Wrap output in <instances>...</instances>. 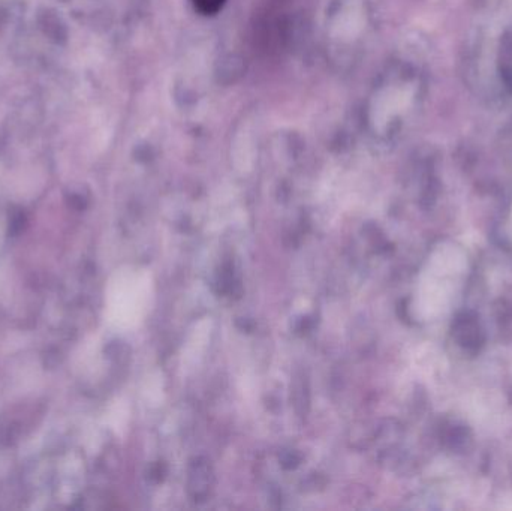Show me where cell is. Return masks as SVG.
Listing matches in <instances>:
<instances>
[{"label": "cell", "mask_w": 512, "mask_h": 511, "mask_svg": "<svg viewBox=\"0 0 512 511\" xmlns=\"http://www.w3.org/2000/svg\"><path fill=\"white\" fill-rule=\"evenodd\" d=\"M195 8L204 15H213L224 6L225 0H192Z\"/></svg>", "instance_id": "1"}]
</instances>
